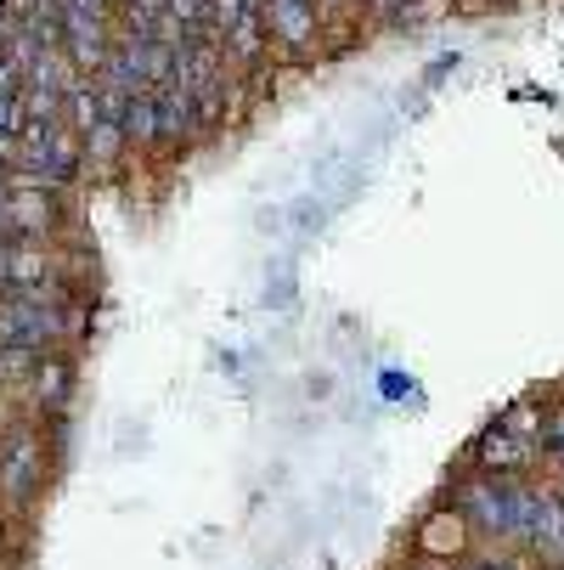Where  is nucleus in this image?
<instances>
[{
    "mask_svg": "<svg viewBox=\"0 0 564 570\" xmlns=\"http://www.w3.org/2000/svg\"><path fill=\"white\" fill-rule=\"evenodd\" d=\"M119 136H125L119 125H97V130H91V153H97V158H113V153H119Z\"/></svg>",
    "mask_w": 564,
    "mask_h": 570,
    "instance_id": "nucleus-13",
    "label": "nucleus"
},
{
    "mask_svg": "<svg viewBox=\"0 0 564 570\" xmlns=\"http://www.w3.org/2000/svg\"><path fill=\"white\" fill-rule=\"evenodd\" d=\"M468 570H514V564H503V559H479V564H468Z\"/></svg>",
    "mask_w": 564,
    "mask_h": 570,
    "instance_id": "nucleus-14",
    "label": "nucleus"
},
{
    "mask_svg": "<svg viewBox=\"0 0 564 570\" xmlns=\"http://www.w3.org/2000/svg\"><path fill=\"white\" fill-rule=\"evenodd\" d=\"M57 334V316L40 305V294L0 299V351H40Z\"/></svg>",
    "mask_w": 564,
    "mask_h": 570,
    "instance_id": "nucleus-2",
    "label": "nucleus"
},
{
    "mask_svg": "<svg viewBox=\"0 0 564 570\" xmlns=\"http://www.w3.org/2000/svg\"><path fill=\"white\" fill-rule=\"evenodd\" d=\"M34 390H40V401H46V406H57V401H62V390H68V367H62V362H46V367H40V379H34Z\"/></svg>",
    "mask_w": 564,
    "mask_h": 570,
    "instance_id": "nucleus-11",
    "label": "nucleus"
},
{
    "mask_svg": "<svg viewBox=\"0 0 564 570\" xmlns=\"http://www.w3.org/2000/svg\"><path fill=\"white\" fill-rule=\"evenodd\" d=\"M170 18L181 23V35H204L209 29V0H170Z\"/></svg>",
    "mask_w": 564,
    "mask_h": 570,
    "instance_id": "nucleus-10",
    "label": "nucleus"
},
{
    "mask_svg": "<svg viewBox=\"0 0 564 570\" xmlns=\"http://www.w3.org/2000/svg\"><path fill=\"white\" fill-rule=\"evenodd\" d=\"M536 446H547L558 463H564V406H553V413H547V424H542V441Z\"/></svg>",
    "mask_w": 564,
    "mask_h": 570,
    "instance_id": "nucleus-12",
    "label": "nucleus"
},
{
    "mask_svg": "<svg viewBox=\"0 0 564 570\" xmlns=\"http://www.w3.org/2000/svg\"><path fill=\"white\" fill-rule=\"evenodd\" d=\"M418 537H424V548H429V553H457V548H463V525H457L452 514H435Z\"/></svg>",
    "mask_w": 564,
    "mask_h": 570,
    "instance_id": "nucleus-9",
    "label": "nucleus"
},
{
    "mask_svg": "<svg viewBox=\"0 0 564 570\" xmlns=\"http://www.w3.org/2000/svg\"><path fill=\"white\" fill-rule=\"evenodd\" d=\"M158 97V141H181L187 130H198V108H192V86L176 73L165 86H152Z\"/></svg>",
    "mask_w": 564,
    "mask_h": 570,
    "instance_id": "nucleus-4",
    "label": "nucleus"
},
{
    "mask_svg": "<svg viewBox=\"0 0 564 570\" xmlns=\"http://www.w3.org/2000/svg\"><path fill=\"white\" fill-rule=\"evenodd\" d=\"M547 564H564V498L558 492H536L531 498V537H525Z\"/></svg>",
    "mask_w": 564,
    "mask_h": 570,
    "instance_id": "nucleus-3",
    "label": "nucleus"
},
{
    "mask_svg": "<svg viewBox=\"0 0 564 570\" xmlns=\"http://www.w3.org/2000/svg\"><path fill=\"white\" fill-rule=\"evenodd\" d=\"M0 220H7L12 232H23V237H40V232L51 226V198H46V187H12Z\"/></svg>",
    "mask_w": 564,
    "mask_h": 570,
    "instance_id": "nucleus-5",
    "label": "nucleus"
},
{
    "mask_svg": "<svg viewBox=\"0 0 564 570\" xmlns=\"http://www.w3.org/2000/svg\"><path fill=\"white\" fill-rule=\"evenodd\" d=\"M531 498H536V492H525V485H508L503 474H479V480H463V485H457L463 520H474L479 531H492V537H514V542L531 537Z\"/></svg>",
    "mask_w": 564,
    "mask_h": 570,
    "instance_id": "nucleus-1",
    "label": "nucleus"
},
{
    "mask_svg": "<svg viewBox=\"0 0 564 570\" xmlns=\"http://www.w3.org/2000/svg\"><path fill=\"white\" fill-rule=\"evenodd\" d=\"M125 136H130V141H158V97H152V91H136V97H130Z\"/></svg>",
    "mask_w": 564,
    "mask_h": 570,
    "instance_id": "nucleus-8",
    "label": "nucleus"
},
{
    "mask_svg": "<svg viewBox=\"0 0 564 570\" xmlns=\"http://www.w3.org/2000/svg\"><path fill=\"white\" fill-rule=\"evenodd\" d=\"M34 474H40V446H34V435H18L12 452H7V492L12 498H29Z\"/></svg>",
    "mask_w": 564,
    "mask_h": 570,
    "instance_id": "nucleus-7",
    "label": "nucleus"
},
{
    "mask_svg": "<svg viewBox=\"0 0 564 570\" xmlns=\"http://www.w3.org/2000/svg\"><path fill=\"white\" fill-rule=\"evenodd\" d=\"M531 441H520V435H508L503 424L492 430V435H479V463H486L492 474H508V469H525L531 463Z\"/></svg>",
    "mask_w": 564,
    "mask_h": 570,
    "instance_id": "nucleus-6",
    "label": "nucleus"
}]
</instances>
